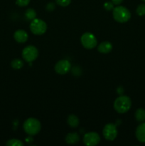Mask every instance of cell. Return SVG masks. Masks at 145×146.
Returning <instances> with one entry per match:
<instances>
[{
	"label": "cell",
	"mask_w": 145,
	"mask_h": 146,
	"mask_svg": "<svg viewBox=\"0 0 145 146\" xmlns=\"http://www.w3.org/2000/svg\"><path fill=\"white\" fill-rule=\"evenodd\" d=\"M132 101L129 97L127 96H120L115 99L114 102V108L119 113H127L131 108Z\"/></svg>",
	"instance_id": "obj_1"
},
{
	"label": "cell",
	"mask_w": 145,
	"mask_h": 146,
	"mask_svg": "<svg viewBox=\"0 0 145 146\" xmlns=\"http://www.w3.org/2000/svg\"><path fill=\"white\" fill-rule=\"evenodd\" d=\"M23 128L28 135H35L41 131V125L40 121L36 118H29L24 121Z\"/></svg>",
	"instance_id": "obj_2"
},
{
	"label": "cell",
	"mask_w": 145,
	"mask_h": 146,
	"mask_svg": "<svg viewBox=\"0 0 145 146\" xmlns=\"http://www.w3.org/2000/svg\"><path fill=\"white\" fill-rule=\"evenodd\" d=\"M114 19L119 23L127 22L131 18V13L127 8L123 6H118L112 10Z\"/></svg>",
	"instance_id": "obj_3"
},
{
	"label": "cell",
	"mask_w": 145,
	"mask_h": 146,
	"mask_svg": "<svg viewBox=\"0 0 145 146\" xmlns=\"http://www.w3.org/2000/svg\"><path fill=\"white\" fill-rule=\"evenodd\" d=\"M30 30L35 35H42L47 30V24L44 20L34 19L30 24Z\"/></svg>",
	"instance_id": "obj_4"
},
{
	"label": "cell",
	"mask_w": 145,
	"mask_h": 146,
	"mask_svg": "<svg viewBox=\"0 0 145 146\" xmlns=\"http://www.w3.org/2000/svg\"><path fill=\"white\" fill-rule=\"evenodd\" d=\"M82 46L86 49H92L98 44V41L93 34L90 32H85L82 35L80 38Z\"/></svg>",
	"instance_id": "obj_5"
},
{
	"label": "cell",
	"mask_w": 145,
	"mask_h": 146,
	"mask_svg": "<svg viewBox=\"0 0 145 146\" xmlns=\"http://www.w3.org/2000/svg\"><path fill=\"white\" fill-rule=\"evenodd\" d=\"M38 56V51L37 48L34 46L30 45L23 49L22 57L27 62H33L35 61Z\"/></svg>",
	"instance_id": "obj_6"
},
{
	"label": "cell",
	"mask_w": 145,
	"mask_h": 146,
	"mask_svg": "<svg viewBox=\"0 0 145 146\" xmlns=\"http://www.w3.org/2000/svg\"><path fill=\"white\" fill-rule=\"evenodd\" d=\"M102 134L107 141H114L117 135V129L116 125L113 123H107L105 125L102 130Z\"/></svg>",
	"instance_id": "obj_7"
},
{
	"label": "cell",
	"mask_w": 145,
	"mask_h": 146,
	"mask_svg": "<svg viewBox=\"0 0 145 146\" xmlns=\"http://www.w3.org/2000/svg\"><path fill=\"white\" fill-rule=\"evenodd\" d=\"M71 68V64L69 61L65 59L60 60L55 64L54 70L57 74L60 75H64L69 72Z\"/></svg>",
	"instance_id": "obj_8"
},
{
	"label": "cell",
	"mask_w": 145,
	"mask_h": 146,
	"mask_svg": "<svg viewBox=\"0 0 145 146\" xmlns=\"http://www.w3.org/2000/svg\"><path fill=\"white\" fill-rule=\"evenodd\" d=\"M100 142V137L98 133L89 132L84 135L83 143L88 146H95Z\"/></svg>",
	"instance_id": "obj_9"
},
{
	"label": "cell",
	"mask_w": 145,
	"mask_h": 146,
	"mask_svg": "<svg viewBox=\"0 0 145 146\" xmlns=\"http://www.w3.org/2000/svg\"><path fill=\"white\" fill-rule=\"evenodd\" d=\"M28 34L23 29H18L14 32V38L18 43H25L28 40Z\"/></svg>",
	"instance_id": "obj_10"
},
{
	"label": "cell",
	"mask_w": 145,
	"mask_h": 146,
	"mask_svg": "<svg viewBox=\"0 0 145 146\" xmlns=\"http://www.w3.org/2000/svg\"><path fill=\"white\" fill-rule=\"evenodd\" d=\"M135 135L139 142L145 143V123L138 125L135 132Z\"/></svg>",
	"instance_id": "obj_11"
},
{
	"label": "cell",
	"mask_w": 145,
	"mask_h": 146,
	"mask_svg": "<svg viewBox=\"0 0 145 146\" xmlns=\"http://www.w3.org/2000/svg\"><path fill=\"white\" fill-rule=\"evenodd\" d=\"M112 49V44L109 41H103L100 43L98 47V50L101 54H108Z\"/></svg>",
	"instance_id": "obj_12"
},
{
	"label": "cell",
	"mask_w": 145,
	"mask_h": 146,
	"mask_svg": "<svg viewBox=\"0 0 145 146\" xmlns=\"http://www.w3.org/2000/svg\"><path fill=\"white\" fill-rule=\"evenodd\" d=\"M80 141V137L77 133H70L65 137V142L68 144H75Z\"/></svg>",
	"instance_id": "obj_13"
},
{
	"label": "cell",
	"mask_w": 145,
	"mask_h": 146,
	"mask_svg": "<svg viewBox=\"0 0 145 146\" xmlns=\"http://www.w3.org/2000/svg\"><path fill=\"white\" fill-rule=\"evenodd\" d=\"M67 123L71 128H76L79 125V119L75 115L71 114L67 118Z\"/></svg>",
	"instance_id": "obj_14"
},
{
	"label": "cell",
	"mask_w": 145,
	"mask_h": 146,
	"mask_svg": "<svg viewBox=\"0 0 145 146\" xmlns=\"http://www.w3.org/2000/svg\"><path fill=\"white\" fill-rule=\"evenodd\" d=\"M134 116L138 122H144L145 121V110L143 108H138L135 112Z\"/></svg>",
	"instance_id": "obj_15"
},
{
	"label": "cell",
	"mask_w": 145,
	"mask_h": 146,
	"mask_svg": "<svg viewBox=\"0 0 145 146\" xmlns=\"http://www.w3.org/2000/svg\"><path fill=\"white\" fill-rule=\"evenodd\" d=\"M25 17L27 20H29V21H32L34 19H36V12L35 10L34 9H28L26 11H25Z\"/></svg>",
	"instance_id": "obj_16"
},
{
	"label": "cell",
	"mask_w": 145,
	"mask_h": 146,
	"mask_svg": "<svg viewBox=\"0 0 145 146\" xmlns=\"http://www.w3.org/2000/svg\"><path fill=\"white\" fill-rule=\"evenodd\" d=\"M11 66L14 69H20L24 66V62L19 58H15L11 61Z\"/></svg>",
	"instance_id": "obj_17"
},
{
	"label": "cell",
	"mask_w": 145,
	"mask_h": 146,
	"mask_svg": "<svg viewBox=\"0 0 145 146\" xmlns=\"http://www.w3.org/2000/svg\"><path fill=\"white\" fill-rule=\"evenodd\" d=\"M7 145L8 146H23L24 143L18 139H10L7 142Z\"/></svg>",
	"instance_id": "obj_18"
},
{
	"label": "cell",
	"mask_w": 145,
	"mask_h": 146,
	"mask_svg": "<svg viewBox=\"0 0 145 146\" xmlns=\"http://www.w3.org/2000/svg\"><path fill=\"white\" fill-rule=\"evenodd\" d=\"M136 14H137L139 16H140V17H142V16H144L145 15V4H139V5L137 7V8H136Z\"/></svg>",
	"instance_id": "obj_19"
},
{
	"label": "cell",
	"mask_w": 145,
	"mask_h": 146,
	"mask_svg": "<svg viewBox=\"0 0 145 146\" xmlns=\"http://www.w3.org/2000/svg\"><path fill=\"white\" fill-rule=\"evenodd\" d=\"M56 3L61 7H67L71 3V0H56Z\"/></svg>",
	"instance_id": "obj_20"
},
{
	"label": "cell",
	"mask_w": 145,
	"mask_h": 146,
	"mask_svg": "<svg viewBox=\"0 0 145 146\" xmlns=\"http://www.w3.org/2000/svg\"><path fill=\"white\" fill-rule=\"evenodd\" d=\"M31 0H16V4L18 7H26L29 4Z\"/></svg>",
	"instance_id": "obj_21"
},
{
	"label": "cell",
	"mask_w": 145,
	"mask_h": 146,
	"mask_svg": "<svg viewBox=\"0 0 145 146\" xmlns=\"http://www.w3.org/2000/svg\"><path fill=\"white\" fill-rule=\"evenodd\" d=\"M104 8L107 11H111V10H113L114 9V4L111 1H107V2H105L104 4Z\"/></svg>",
	"instance_id": "obj_22"
},
{
	"label": "cell",
	"mask_w": 145,
	"mask_h": 146,
	"mask_svg": "<svg viewBox=\"0 0 145 146\" xmlns=\"http://www.w3.org/2000/svg\"><path fill=\"white\" fill-rule=\"evenodd\" d=\"M55 9V4L51 2V3H48L46 6V9L48 11H53V9Z\"/></svg>",
	"instance_id": "obj_23"
},
{
	"label": "cell",
	"mask_w": 145,
	"mask_h": 146,
	"mask_svg": "<svg viewBox=\"0 0 145 146\" xmlns=\"http://www.w3.org/2000/svg\"><path fill=\"white\" fill-rule=\"evenodd\" d=\"M123 1V0H112V2L115 5H119Z\"/></svg>",
	"instance_id": "obj_24"
},
{
	"label": "cell",
	"mask_w": 145,
	"mask_h": 146,
	"mask_svg": "<svg viewBox=\"0 0 145 146\" xmlns=\"http://www.w3.org/2000/svg\"><path fill=\"white\" fill-rule=\"evenodd\" d=\"M142 1H145V0H142Z\"/></svg>",
	"instance_id": "obj_25"
}]
</instances>
